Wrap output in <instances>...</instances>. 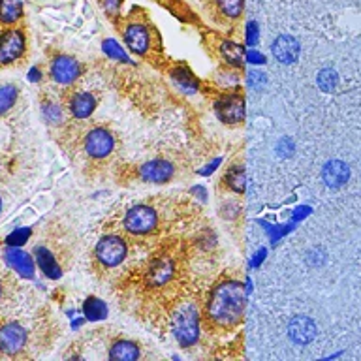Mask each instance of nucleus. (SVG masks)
I'll return each instance as SVG.
<instances>
[{
	"label": "nucleus",
	"mask_w": 361,
	"mask_h": 361,
	"mask_svg": "<svg viewBox=\"0 0 361 361\" xmlns=\"http://www.w3.org/2000/svg\"><path fill=\"white\" fill-rule=\"evenodd\" d=\"M205 310L209 320L216 326H235L245 310V288L239 282H222L211 292Z\"/></svg>",
	"instance_id": "nucleus-1"
},
{
	"label": "nucleus",
	"mask_w": 361,
	"mask_h": 361,
	"mask_svg": "<svg viewBox=\"0 0 361 361\" xmlns=\"http://www.w3.org/2000/svg\"><path fill=\"white\" fill-rule=\"evenodd\" d=\"M171 329L180 346H194L200 338V312L196 305L188 301L179 305L171 318Z\"/></svg>",
	"instance_id": "nucleus-2"
},
{
	"label": "nucleus",
	"mask_w": 361,
	"mask_h": 361,
	"mask_svg": "<svg viewBox=\"0 0 361 361\" xmlns=\"http://www.w3.org/2000/svg\"><path fill=\"white\" fill-rule=\"evenodd\" d=\"M124 228L130 233L134 235H145V233H151L158 224L157 211L147 205H135L124 214Z\"/></svg>",
	"instance_id": "nucleus-3"
},
{
	"label": "nucleus",
	"mask_w": 361,
	"mask_h": 361,
	"mask_svg": "<svg viewBox=\"0 0 361 361\" xmlns=\"http://www.w3.org/2000/svg\"><path fill=\"white\" fill-rule=\"evenodd\" d=\"M126 243L123 237L118 235H106L102 237L98 245H96V258L104 267H117L124 258H126Z\"/></svg>",
	"instance_id": "nucleus-4"
},
{
	"label": "nucleus",
	"mask_w": 361,
	"mask_h": 361,
	"mask_svg": "<svg viewBox=\"0 0 361 361\" xmlns=\"http://www.w3.org/2000/svg\"><path fill=\"white\" fill-rule=\"evenodd\" d=\"M27 344V329L17 322H6L0 326V352L8 355L19 354Z\"/></svg>",
	"instance_id": "nucleus-5"
},
{
	"label": "nucleus",
	"mask_w": 361,
	"mask_h": 361,
	"mask_svg": "<svg viewBox=\"0 0 361 361\" xmlns=\"http://www.w3.org/2000/svg\"><path fill=\"white\" fill-rule=\"evenodd\" d=\"M25 34L19 28H10L0 34V64H11L25 53Z\"/></svg>",
	"instance_id": "nucleus-6"
},
{
	"label": "nucleus",
	"mask_w": 361,
	"mask_h": 361,
	"mask_svg": "<svg viewBox=\"0 0 361 361\" xmlns=\"http://www.w3.org/2000/svg\"><path fill=\"white\" fill-rule=\"evenodd\" d=\"M216 117L226 124H237L245 118V100L241 94H226L214 104Z\"/></svg>",
	"instance_id": "nucleus-7"
},
{
	"label": "nucleus",
	"mask_w": 361,
	"mask_h": 361,
	"mask_svg": "<svg viewBox=\"0 0 361 361\" xmlns=\"http://www.w3.org/2000/svg\"><path fill=\"white\" fill-rule=\"evenodd\" d=\"M113 145H115L113 135L104 128L90 130L85 137V151L94 158L107 157L113 151Z\"/></svg>",
	"instance_id": "nucleus-8"
},
{
	"label": "nucleus",
	"mask_w": 361,
	"mask_h": 361,
	"mask_svg": "<svg viewBox=\"0 0 361 361\" xmlns=\"http://www.w3.org/2000/svg\"><path fill=\"white\" fill-rule=\"evenodd\" d=\"M316 324L309 316H293L288 324V335L293 343L309 344L316 338Z\"/></svg>",
	"instance_id": "nucleus-9"
},
{
	"label": "nucleus",
	"mask_w": 361,
	"mask_h": 361,
	"mask_svg": "<svg viewBox=\"0 0 361 361\" xmlns=\"http://www.w3.org/2000/svg\"><path fill=\"white\" fill-rule=\"evenodd\" d=\"M79 75V64L72 56H56L53 64H51V78L55 79L56 83L70 85L73 83Z\"/></svg>",
	"instance_id": "nucleus-10"
},
{
	"label": "nucleus",
	"mask_w": 361,
	"mask_h": 361,
	"mask_svg": "<svg viewBox=\"0 0 361 361\" xmlns=\"http://www.w3.org/2000/svg\"><path fill=\"white\" fill-rule=\"evenodd\" d=\"M273 56H275L276 61L281 62V64H292L299 59V42L293 36H288V34H282L279 38L273 42Z\"/></svg>",
	"instance_id": "nucleus-11"
},
{
	"label": "nucleus",
	"mask_w": 361,
	"mask_h": 361,
	"mask_svg": "<svg viewBox=\"0 0 361 361\" xmlns=\"http://www.w3.org/2000/svg\"><path fill=\"white\" fill-rule=\"evenodd\" d=\"M141 179L147 183H166L173 177V166L166 160H151L145 166H141Z\"/></svg>",
	"instance_id": "nucleus-12"
},
{
	"label": "nucleus",
	"mask_w": 361,
	"mask_h": 361,
	"mask_svg": "<svg viewBox=\"0 0 361 361\" xmlns=\"http://www.w3.org/2000/svg\"><path fill=\"white\" fill-rule=\"evenodd\" d=\"M322 177L326 180L327 186L331 188H341L346 185V180L350 179V168L348 164L343 160H329L322 169Z\"/></svg>",
	"instance_id": "nucleus-13"
},
{
	"label": "nucleus",
	"mask_w": 361,
	"mask_h": 361,
	"mask_svg": "<svg viewBox=\"0 0 361 361\" xmlns=\"http://www.w3.org/2000/svg\"><path fill=\"white\" fill-rule=\"evenodd\" d=\"M124 42L128 45L130 49L137 53V55H143L147 49H149V44H151V38H149V30H147L143 25H137V23H132L124 30Z\"/></svg>",
	"instance_id": "nucleus-14"
},
{
	"label": "nucleus",
	"mask_w": 361,
	"mask_h": 361,
	"mask_svg": "<svg viewBox=\"0 0 361 361\" xmlns=\"http://www.w3.org/2000/svg\"><path fill=\"white\" fill-rule=\"evenodd\" d=\"M6 259L21 276H25V279H32L34 276V262L30 254L23 252L17 247H10L6 250Z\"/></svg>",
	"instance_id": "nucleus-15"
},
{
	"label": "nucleus",
	"mask_w": 361,
	"mask_h": 361,
	"mask_svg": "<svg viewBox=\"0 0 361 361\" xmlns=\"http://www.w3.org/2000/svg\"><path fill=\"white\" fill-rule=\"evenodd\" d=\"M173 262L168 258H160L157 262H152L151 269L147 273V282L151 284V286H164L166 282L171 281V276H173Z\"/></svg>",
	"instance_id": "nucleus-16"
},
{
	"label": "nucleus",
	"mask_w": 361,
	"mask_h": 361,
	"mask_svg": "<svg viewBox=\"0 0 361 361\" xmlns=\"http://www.w3.org/2000/svg\"><path fill=\"white\" fill-rule=\"evenodd\" d=\"M96 107L94 96L90 92H78V94L72 96L70 100V111L75 118H87L92 115Z\"/></svg>",
	"instance_id": "nucleus-17"
},
{
	"label": "nucleus",
	"mask_w": 361,
	"mask_h": 361,
	"mask_svg": "<svg viewBox=\"0 0 361 361\" xmlns=\"http://www.w3.org/2000/svg\"><path fill=\"white\" fill-rule=\"evenodd\" d=\"M34 256H36V262H38L39 269L44 271L45 275L49 279H59L62 275L61 265L56 264L55 256L47 250L45 247H38L34 250Z\"/></svg>",
	"instance_id": "nucleus-18"
},
{
	"label": "nucleus",
	"mask_w": 361,
	"mask_h": 361,
	"mask_svg": "<svg viewBox=\"0 0 361 361\" xmlns=\"http://www.w3.org/2000/svg\"><path fill=\"white\" fill-rule=\"evenodd\" d=\"M140 357V348L130 341H117L109 350V360L113 361H134Z\"/></svg>",
	"instance_id": "nucleus-19"
},
{
	"label": "nucleus",
	"mask_w": 361,
	"mask_h": 361,
	"mask_svg": "<svg viewBox=\"0 0 361 361\" xmlns=\"http://www.w3.org/2000/svg\"><path fill=\"white\" fill-rule=\"evenodd\" d=\"M23 2L21 0H0V23L13 25L21 19Z\"/></svg>",
	"instance_id": "nucleus-20"
},
{
	"label": "nucleus",
	"mask_w": 361,
	"mask_h": 361,
	"mask_svg": "<svg viewBox=\"0 0 361 361\" xmlns=\"http://www.w3.org/2000/svg\"><path fill=\"white\" fill-rule=\"evenodd\" d=\"M83 312L87 316V320L96 322V320H104L107 316V307L106 303L98 298H87L83 303Z\"/></svg>",
	"instance_id": "nucleus-21"
},
{
	"label": "nucleus",
	"mask_w": 361,
	"mask_h": 361,
	"mask_svg": "<svg viewBox=\"0 0 361 361\" xmlns=\"http://www.w3.org/2000/svg\"><path fill=\"white\" fill-rule=\"evenodd\" d=\"M171 78L180 89L186 90V92H196L197 90V79L196 75L188 70V68H175L171 72Z\"/></svg>",
	"instance_id": "nucleus-22"
},
{
	"label": "nucleus",
	"mask_w": 361,
	"mask_h": 361,
	"mask_svg": "<svg viewBox=\"0 0 361 361\" xmlns=\"http://www.w3.org/2000/svg\"><path fill=\"white\" fill-rule=\"evenodd\" d=\"M226 185L230 186L235 194H243L245 192V168L243 166H231L226 173Z\"/></svg>",
	"instance_id": "nucleus-23"
},
{
	"label": "nucleus",
	"mask_w": 361,
	"mask_h": 361,
	"mask_svg": "<svg viewBox=\"0 0 361 361\" xmlns=\"http://www.w3.org/2000/svg\"><path fill=\"white\" fill-rule=\"evenodd\" d=\"M17 96H19V89L16 85H2L0 87V117L16 106Z\"/></svg>",
	"instance_id": "nucleus-24"
},
{
	"label": "nucleus",
	"mask_w": 361,
	"mask_h": 361,
	"mask_svg": "<svg viewBox=\"0 0 361 361\" xmlns=\"http://www.w3.org/2000/svg\"><path fill=\"white\" fill-rule=\"evenodd\" d=\"M220 53L226 59L228 64L239 68L243 64V47L239 44H233V42H224L220 45Z\"/></svg>",
	"instance_id": "nucleus-25"
},
{
	"label": "nucleus",
	"mask_w": 361,
	"mask_h": 361,
	"mask_svg": "<svg viewBox=\"0 0 361 361\" xmlns=\"http://www.w3.org/2000/svg\"><path fill=\"white\" fill-rule=\"evenodd\" d=\"M216 6L222 16L235 19L241 16L243 8H245V0H216Z\"/></svg>",
	"instance_id": "nucleus-26"
},
{
	"label": "nucleus",
	"mask_w": 361,
	"mask_h": 361,
	"mask_svg": "<svg viewBox=\"0 0 361 361\" xmlns=\"http://www.w3.org/2000/svg\"><path fill=\"white\" fill-rule=\"evenodd\" d=\"M338 85V75L335 73V70L331 68H324L320 73H318V87H320L324 92H331V90L337 89Z\"/></svg>",
	"instance_id": "nucleus-27"
},
{
	"label": "nucleus",
	"mask_w": 361,
	"mask_h": 361,
	"mask_svg": "<svg viewBox=\"0 0 361 361\" xmlns=\"http://www.w3.org/2000/svg\"><path fill=\"white\" fill-rule=\"evenodd\" d=\"M42 111H44L45 121L49 124L62 123V109L59 104H55V102H45L44 107H42Z\"/></svg>",
	"instance_id": "nucleus-28"
},
{
	"label": "nucleus",
	"mask_w": 361,
	"mask_h": 361,
	"mask_svg": "<svg viewBox=\"0 0 361 361\" xmlns=\"http://www.w3.org/2000/svg\"><path fill=\"white\" fill-rule=\"evenodd\" d=\"M104 51H106L107 56H111V59H115V61H123V62L130 61L128 55L121 49V45H118L115 39H106V42H104Z\"/></svg>",
	"instance_id": "nucleus-29"
},
{
	"label": "nucleus",
	"mask_w": 361,
	"mask_h": 361,
	"mask_svg": "<svg viewBox=\"0 0 361 361\" xmlns=\"http://www.w3.org/2000/svg\"><path fill=\"white\" fill-rule=\"evenodd\" d=\"M30 228H21V230H16L13 233L6 237V243L10 245V247H21L25 243L28 241V237H30Z\"/></svg>",
	"instance_id": "nucleus-30"
},
{
	"label": "nucleus",
	"mask_w": 361,
	"mask_h": 361,
	"mask_svg": "<svg viewBox=\"0 0 361 361\" xmlns=\"http://www.w3.org/2000/svg\"><path fill=\"white\" fill-rule=\"evenodd\" d=\"M276 151L281 154L282 158L284 157H292L293 152V141L290 137H284V140L279 141V147H276Z\"/></svg>",
	"instance_id": "nucleus-31"
},
{
	"label": "nucleus",
	"mask_w": 361,
	"mask_h": 361,
	"mask_svg": "<svg viewBox=\"0 0 361 361\" xmlns=\"http://www.w3.org/2000/svg\"><path fill=\"white\" fill-rule=\"evenodd\" d=\"M247 42L248 45H256V42H258V27H256V23H250V25H248Z\"/></svg>",
	"instance_id": "nucleus-32"
},
{
	"label": "nucleus",
	"mask_w": 361,
	"mask_h": 361,
	"mask_svg": "<svg viewBox=\"0 0 361 361\" xmlns=\"http://www.w3.org/2000/svg\"><path fill=\"white\" fill-rule=\"evenodd\" d=\"M39 78H42V75H39L38 68H32V70L28 72V81H39Z\"/></svg>",
	"instance_id": "nucleus-33"
},
{
	"label": "nucleus",
	"mask_w": 361,
	"mask_h": 361,
	"mask_svg": "<svg viewBox=\"0 0 361 361\" xmlns=\"http://www.w3.org/2000/svg\"><path fill=\"white\" fill-rule=\"evenodd\" d=\"M248 61L256 64V62H264V56L258 55V53H248Z\"/></svg>",
	"instance_id": "nucleus-34"
},
{
	"label": "nucleus",
	"mask_w": 361,
	"mask_h": 361,
	"mask_svg": "<svg viewBox=\"0 0 361 361\" xmlns=\"http://www.w3.org/2000/svg\"><path fill=\"white\" fill-rule=\"evenodd\" d=\"M0 298H2V286H0Z\"/></svg>",
	"instance_id": "nucleus-35"
},
{
	"label": "nucleus",
	"mask_w": 361,
	"mask_h": 361,
	"mask_svg": "<svg viewBox=\"0 0 361 361\" xmlns=\"http://www.w3.org/2000/svg\"><path fill=\"white\" fill-rule=\"evenodd\" d=\"M0 211H2V200H0Z\"/></svg>",
	"instance_id": "nucleus-36"
}]
</instances>
